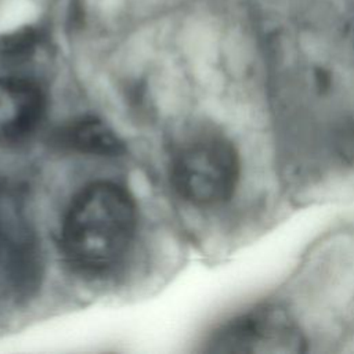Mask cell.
I'll use <instances>...</instances> for the list:
<instances>
[{"label":"cell","mask_w":354,"mask_h":354,"mask_svg":"<svg viewBox=\"0 0 354 354\" xmlns=\"http://www.w3.org/2000/svg\"><path fill=\"white\" fill-rule=\"evenodd\" d=\"M137 227L131 195L119 184L98 181L71 202L61 228L65 260L83 272H102L129 250Z\"/></svg>","instance_id":"1"},{"label":"cell","mask_w":354,"mask_h":354,"mask_svg":"<svg viewBox=\"0 0 354 354\" xmlns=\"http://www.w3.org/2000/svg\"><path fill=\"white\" fill-rule=\"evenodd\" d=\"M241 155L235 144L213 126H194L180 133L169 155L174 191L198 207L228 202L241 181Z\"/></svg>","instance_id":"2"},{"label":"cell","mask_w":354,"mask_h":354,"mask_svg":"<svg viewBox=\"0 0 354 354\" xmlns=\"http://www.w3.org/2000/svg\"><path fill=\"white\" fill-rule=\"evenodd\" d=\"M217 344L223 351L292 353L301 350L303 339L282 313L267 310L228 325L217 337Z\"/></svg>","instance_id":"3"},{"label":"cell","mask_w":354,"mask_h":354,"mask_svg":"<svg viewBox=\"0 0 354 354\" xmlns=\"http://www.w3.org/2000/svg\"><path fill=\"white\" fill-rule=\"evenodd\" d=\"M44 112L46 100L37 84L21 77H0V144L29 138Z\"/></svg>","instance_id":"4"},{"label":"cell","mask_w":354,"mask_h":354,"mask_svg":"<svg viewBox=\"0 0 354 354\" xmlns=\"http://www.w3.org/2000/svg\"><path fill=\"white\" fill-rule=\"evenodd\" d=\"M62 141L80 152L115 156L123 152V145L118 136L101 120L94 118H82L72 122L62 134Z\"/></svg>","instance_id":"5"}]
</instances>
